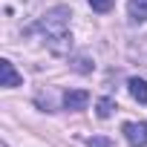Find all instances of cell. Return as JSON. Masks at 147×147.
<instances>
[{
  "label": "cell",
  "mask_w": 147,
  "mask_h": 147,
  "mask_svg": "<svg viewBox=\"0 0 147 147\" xmlns=\"http://www.w3.org/2000/svg\"><path fill=\"white\" fill-rule=\"evenodd\" d=\"M69 18L72 12L66 6H55L49 9L43 18H38V23L32 26V32H38L43 38V43L55 52V55H66L72 49V32H69Z\"/></svg>",
  "instance_id": "6da1fadb"
},
{
  "label": "cell",
  "mask_w": 147,
  "mask_h": 147,
  "mask_svg": "<svg viewBox=\"0 0 147 147\" xmlns=\"http://www.w3.org/2000/svg\"><path fill=\"white\" fill-rule=\"evenodd\" d=\"M124 138L130 141V147H147V121H127Z\"/></svg>",
  "instance_id": "7a4b0ae2"
},
{
  "label": "cell",
  "mask_w": 147,
  "mask_h": 147,
  "mask_svg": "<svg viewBox=\"0 0 147 147\" xmlns=\"http://www.w3.org/2000/svg\"><path fill=\"white\" fill-rule=\"evenodd\" d=\"M61 104H63V110H69V113L87 110V104H90V92H87V90H66L63 98H61Z\"/></svg>",
  "instance_id": "3957f363"
},
{
  "label": "cell",
  "mask_w": 147,
  "mask_h": 147,
  "mask_svg": "<svg viewBox=\"0 0 147 147\" xmlns=\"http://www.w3.org/2000/svg\"><path fill=\"white\" fill-rule=\"evenodd\" d=\"M23 84V75L15 69V63L12 61H0V87H6V90H15V87H20Z\"/></svg>",
  "instance_id": "277c9868"
},
{
  "label": "cell",
  "mask_w": 147,
  "mask_h": 147,
  "mask_svg": "<svg viewBox=\"0 0 147 147\" xmlns=\"http://www.w3.org/2000/svg\"><path fill=\"white\" fill-rule=\"evenodd\" d=\"M127 90H130V95H133L138 104H147V81H144V78H130V81H127Z\"/></svg>",
  "instance_id": "5b68a950"
},
{
  "label": "cell",
  "mask_w": 147,
  "mask_h": 147,
  "mask_svg": "<svg viewBox=\"0 0 147 147\" xmlns=\"http://www.w3.org/2000/svg\"><path fill=\"white\" fill-rule=\"evenodd\" d=\"M127 12H130V20L133 23H144L147 20V0H130Z\"/></svg>",
  "instance_id": "8992f818"
},
{
  "label": "cell",
  "mask_w": 147,
  "mask_h": 147,
  "mask_svg": "<svg viewBox=\"0 0 147 147\" xmlns=\"http://www.w3.org/2000/svg\"><path fill=\"white\" fill-rule=\"evenodd\" d=\"M113 110H115V101H113V98H98V104H95L98 118H110V115H113Z\"/></svg>",
  "instance_id": "52a82bcc"
},
{
  "label": "cell",
  "mask_w": 147,
  "mask_h": 147,
  "mask_svg": "<svg viewBox=\"0 0 147 147\" xmlns=\"http://www.w3.org/2000/svg\"><path fill=\"white\" fill-rule=\"evenodd\" d=\"M87 3H90V9H92V12H110L115 0H87Z\"/></svg>",
  "instance_id": "ba28073f"
},
{
  "label": "cell",
  "mask_w": 147,
  "mask_h": 147,
  "mask_svg": "<svg viewBox=\"0 0 147 147\" xmlns=\"http://www.w3.org/2000/svg\"><path fill=\"white\" fill-rule=\"evenodd\" d=\"M87 147H113V141L107 136H92V138H87Z\"/></svg>",
  "instance_id": "9c48e42d"
},
{
  "label": "cell",
  "mask_w": 147,
  "mask_h": 147,
  "mask_svg": "<svg viewBox=\"0 0 147 147\" xmlns=\"http://www.w3.org/2000/svg\"><path fill=\"white\" fill-rule=\"evenodd\" d=\"M75 69H78V72H92L90 58H87V55H78V58H75Z\"/></svg>",
  "instance_id": "30bf717a"
},
{
  "label": "cell",
  "mask_w": 147,
  "mask_h": 147,
  "mask_svg": "<svg viewBox=\"0 0 147 147\" xmlns=\"http://www.w3.org/2000/svg\"><path fill=\"white\" fill-rule=\"evenodd\" d=\"M3 147H9V144H3Z\"/></svg>",
  "instance_id": "8fae6325"
}]
</instances>
